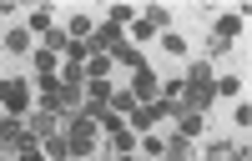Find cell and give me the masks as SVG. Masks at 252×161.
I'll list each match as a JSON object with an SVG mask.
<instances>
[{
    "instance_id": "cell-16",
    "label": "cell",
    "mask_w": 252,
    "mask_h": 161,
    "mask_svg": "<svg viewBox=\"0 0 252 161\" xmlns=\"http://www.w3.org/2000/svg\"><path fill=\"white\" fill-rule=\"evenodd\" d=\"M212 91H217L222 101H242V76H217Z\"/></svg>"
},
{
    "instance_id": "cell-10",
    "label": "cell",
    "mask_w": 252,
    "mask_h": 161,
    "mask_svg": "<svg viewBox=\"0 0 252 161\" xmlns=\"http://www.w3.org/2000/svg\"><path fill=\"white\" fill-rule=\"evenodd\" d=\"M66 46H71V35H66V26H51L46 35H40V51H51V55H66Z\"/></svg>"
},
{
    "instance_id": "cell-24",
    "label": "cell",
    "mask_w": 252,
    "mask_h": 161,
    "mask_svg": "<svg viewBox=\"0 0 252 161\" xmlns=\"http://www.w3.org/2000/svg\"><path fill=\"white\" fill-rule=\"evenodd\" d=\"M161 51H166V55H187V35H182V30H166V35H161Z\"/></svg>"
},
{
    "instance_id": "cell-12",
    "label": "cell",
    "mask_w": 252,
    "mask_h": 161,
    "mask_svg": "<svg viewBox=\"0 0 252 161\" xmlns=\"http://www.w3.org/2000/svg\"><path fill=\"white\" fill-rule=\"evenodd\" d=\"M111 71H116L111 55H91L86 66H81V76H86V80H111Z\"/></svg>"
},
{
    "instance_id": "cell-15",
    "label": "cell",
    "mask_w": 252,
    "mask_h": 161,
    "mask_svg": "<svg viewBox=\"0 0 252 161\" xmlns=\"http://www.w3.org/2000/svg\"><path fill=\"white\" fill-rule=\"evenodd\" d=\"M202 126H207V116H192V111H182V116H177V136H187V141H197Z\"/></svg>"
},
{
    "instance_id": "cell-30",
    "label": "cell",
    "mask_w": 252,
    "mask_h": 161,
    "mask_svg": "<svg viewBox=\"0 0 252 161\" xmlns=\"http://www.w3.org/2000/svg\"><path fill=\"white\" fill-rule=\"evenodd\" d=\"M5 156H10V151H5V146H0V161H5Z\"/></svg>"
},
{
    "instance_id": "cell-21",
    "label": "cell",
    "mask_w": 252,
    "mask_h": 161,
    "mask_svg": "<svg viewBox=\"0 0 252 161\" xmlns=\"http://www.w3.org/2000/svg\"><path fill=\"white\" fill-rule=\"evenodd\" d=\"M141 15L157 26V35H166V30H172V10H166V5H152V10H141Z\"/></svg>"
},
{
    "instance_id": "cell-31",
    "label": "cell",
    "mask_w": 252,
    "mask_h": 161,
    "mask_svg": "<svg viewBox=\"0 0 252 161\" xmlns=\"http://www.w3.org/2000/svg\"><path fill=\"white\" fill-rule=\"evenodd\" d=\"M86 161H96V156H86Z\"/></svg>"
},
{
    "instance_id": "cell-13",
    "label": "cell",
    "mask_w": 252,
    "mask_h": 161,
    "mask_svg": "<svg viewBox=\"0 0 252 161\" xmlns=\"http://www.w3.org/2000/svg\"><path fill=\"white\" fill-rule=\"evenodd\" d=\"M31 66H35V76H61V55H51V51H31Z\"/></svg>"
},
{
    "instance_id": "cell-14",
    "label": "cell",
    "mask_w": 252,
    "mask_h": 161,
    "mask_svg": "<svg viewBox=\"0 0 252 161\" xmlns=\"http://www.w3.org/2000/svg\"><path fill=\"white\" fill-rule=\"evenodd\" d=\"M40 151H46V161H71V146H66V136H46V141H40Z\"/></svg>"
},
{
    "instance_id": "cell-28",
    "label": "cell",
    "mask_w": 252,
    "mask_h": 161,
    "mask_svg": "<svg viewBox=\"0 0 252 161\" xmlns=\"http://www.w3.org/2000/svg\"><path fill=\"white\" fill-rule=\"evenodd\" d=\"M15 161H46V151H15Z\"/></svg>"
},
{
    "instance_id": "cell-22",
    "label": "cell",
    "mask_w": 252,
    "mask_h": 161,
    "mask_svg": "<svg viewBox=\"0 0 252 161\" xmlns=\"http://www.w3.org/2000/svg\"><path fill=\"white\" fill-rule=\"evenodd\" d=\"M131 20H136V10H131V5H111V10H106V26H116V30H126Z\"/></svg>"
},
{
    "instance_id": "cell-4",
    "label": "cell",
    "mask_w": 252,
    "mask_h": 161,
    "mask_svg": "<svg viewBox=\"0 0 252 161\" xmlns=\"http://www.w3.org/2000/svg\"><path fill=\"white\" fill-rule=\"evenodd\" d=\"M121 86L136 96V106H146V101L161 96V71L157 66H141V71H131V80H121Z\"/></svg>"
},
{
    "instance_id": "cell-26",
    "label": "cell",
    "mask_w": 252,
    "mask_h": 161,
    "mask_svg": "<svg viewBox=\"0 0 252 161\" xmlns=\"http://www.w3.org/2000/svg\"><path fill=\"white\" fill-rule=\"evenodd\" d=\"M222 55H232V46L217 40V35H207V55H202V60H222Z\"/></svg>"
},
{
    "instance_id": "cell-1",
    "label": "cell",
    "mask_w": 252,
    "mask_h": 161,
    "mask_svg": "<svg viewBox=\"0 0 252 161\" xmlns=\"http://www.w3.org/2000/svg\"><path fill=\"white\" fill-rule=\"evenodd\" d=\"M212 80H217L212 60H187V71H182V111H192V116H207V106L217 101Z\"/></svg>"
},
{
    "instance_id": "cell-3",
    "label": "cell",
    "mask_w": 252,
    "mask_h": 161,
    "mask_svg": "<svg viewBox=\"0 0 252 161\" xmlns=\"http://www.w3.org/2000/svg\"><path fill=\"white\" fill-rule=\"evenodd\" d=\"M31 96L35 86L26 76H0V111L5 116H31Z\"/></svg>"
},
{
    "instance_id": "cell-2",
    "label": "cell",
    "mask_w": 252,
    "mask_h": 161,
    "mask_svg": "<svg viewBox=\"0 0 252 161\" xmlns=\"http://www.w3.org/2000/svg\"><path fill=\"white\" fill-rule=\"evenodd\" d=\"M61 136H66V146H71V161H86V156L101 151V126H96V121L71 116L66 126H61Z\"/></svg>"
},
{
    "instance_id": "cell-9",
    "label": "cell",
    "mask_w": 252,
    "mask_h": 161,
    "mask_svg": "<svg viewBox=\"0 0 252 161\" xmlns=\"http://www.w3.org/2000/svg\"><path fill=\"white\" fill-rule=\"evenodd\" d=\"M111 66H121V71H141V66H146V55L131 46V40H126V46H116V51H111Z\"/></svg>"
},
{
    "instance_id": "cell-25",
    "label": "cell",
    "mask_w": 252,
    "mask_h": 161,
    "mask_svg": "<svg viewBox=\"0 0 252 161\" xmlns=\"http://www.w3.org/2000/svg\"><path fill=\"white\" fill-rule=\"evenodd\" d=\"M116 80H86V101H111Z\"/></svg>"
},
{
    "instance_id": "cell-18",
    "label": "cell",
    "mask_w": 252,
    "mask_h": 161,
    "mask_svg": "<svg viewBox=\"0 0 252 161\" xmlns=\"http://www.w3.org/2000/svg\"><path fill=\"white\" fill-rule=\"evenodd\" d=\"M51 26H56V15H51L46 5H40V10H31V15H26V30H31V35H46Z\"/></svg>"
},
{
    "instance_id": "cell-7",
    "label": "cell",
    "mask_w": 252,
    "mask_h": 161,
    "mask_svg": "<svg viewBox=\"0 0 252 161\" xmlns=\"http://www.w3.org/2000/svg\"><path fill=\"white\" fill-rule=\"evenodd\" d=\"M26 131H31L35 141H46V136H56V131H61V116H56V111H35V106H31V116H26Z\"/></svg>"
},
{
    "instance_id": "cell-5",
    "label": "cell",
    "mask_w": 252,
    "mask_h": 161,
    "mask_svg": "<svg viewBox=\"0 0 252 161\" xmlns=\"http://www.w3.org/2000/svg\"><path fill=\"white\" fill-rule=\"evenodd\" d=\"M192 156H197V141H187V136H177V131L161 136V156H157V161H192Z\"/></svg>"
},
{
    "instance_id": "cell-6",
    "label": "cell",
    "mask_w": 252,
    "mask_h": 161,
    "mask_svg": "<svg viewBox=\"0 0 252 161\" xmlns=\"http://www.w3.org/2000/svg\"><path fill=\"white\" fill-rule=\"evenodd\" d=\"M242 26H247V10H227V15H217V20H212V35L232 46V40L242 35Z\"/></svg>"
},
{
    "instance_id": "cell-19",
    "label": "cell",
    "mask_w": 252,
    "mask_h": 161,
    "mask_svg": "<svg viewBox=\"0 0 252 161\" xmlns=\"http://www.w3.org/2000/svg\"><path fill=\"white\" fill-rule=\"evenodd\" d=\"M91 30H96V20H91V15H71V20H66V35H71V40H86Z\"/></svg>"
},
{
    "instance_id": "cell-29",
    "label": "cell",
    "mask_w": 252,
    "mask_h": 161,
    "mask_svg": "<svg viewBox=\"0 0 252 161\" xmlns=\"http://www.w3.org/2000/svg\"><path fill=\"white\" fill-rule=\"evenodd\" d=\"M111 161H146V156H136V151H126V156H111Z\"/></svg>"
},
{
    "instance_id": "cell-27",
    "label": "cell",
    "mask_w": 252,
    "mask_h": 161,
    "mask_svg": "<svg viewBox=\"0 0 252 161\" xmlns=\"http://www.w3.org/2000/svg\"><path fill=\"white\" fill-rule=\"evenodd\" d=\"M161 101H177V106H182V76H172V80H161Z\"/></svg>"
},
{
    "instance_id": "cell-20",
    "label": "cell",
    "mask_w": 252,
    "mask_h": 161,
    "mask_svg": "<svg viewBox=\"0 0 252 161\" xmlns=\"http://www.w3.org/2000/svg\"><path fill=\"white\" fill-rule=\"evenodd\" d=\"M202 161H232V141H207V146H202Z\"/></svg>"
},
{
    "instance_id": "cell-17",
    "label": "cell",
    "mask_w": 252,
    "mask_h": 161,
    "mask_svg": "<svg viewBox=\"0 0 252 161\" xmlns=\"http://www.w3.org/2000/svg\"><path fill=\"white\" fill-rule=\"evenodd\" d=\"M106 106H111V111H116V116L126 121V116H131V111H136V96H131V91H126V86H116V91H111V101H106Z\"/></svg>"
},
{
    "instance_id": "cell-11",
    "label": "cell",
    "mask_w": 252,
    "mask_h": 161,
    "mask_svg": "<svg viewBox=\"0 0 252 161\" xmlns=\"http://www.w3.org/2000/svg\"><path fill=\"white\" fill-rule=\"evenodd\" d=\"M126 30H131V35H126V40H131V46H136V51L146 46V40H157V26H152V20H146V15H136V20H131V26H126Z\"/></svg>"
},
{
    "instance_id": "cell-8",
    "label": "cell",
    "mask_w": 252,
    "mask_h": 161,
    "mask_svg": "<svg viewBox=\"0 0 252 161\" xmlns=\"http://www.w3.org/2000/svg\"><path fill=\"white\" fill-rule=\"evenodd\" d=\"M0 46H5V55H31V51H35V35H31L26 26H10L5 35H0Z\"/></svg>"
},
{
    "instance_id": "cell-23",
    "label": "cell",
    "mask_w": 252,
    "mask_h": 161,
    "mask_svg": "<svg viewBox=\"0 0 252 161\" xmlns=\"http://www.w3.org/2000/svg\"><path fill=\"white\" fill-rule=\"evenodd\" d=\"M232 121H237V131L247 136V126H252V101L242 96V101H232Z\"/></svg>"
}]
</instances>
